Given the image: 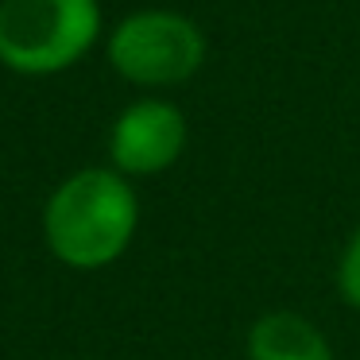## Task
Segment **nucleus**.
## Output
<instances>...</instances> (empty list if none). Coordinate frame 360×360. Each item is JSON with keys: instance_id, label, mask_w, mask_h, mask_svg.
I'll return each instance as SVG.
<instances>
[{"instance_id": "f257e3e1", "label": "nucleus", "mask_w": 360, "mask_h": 360, "mask_svg": "<svg viewBox=\"0 0 360 360\" xmlns=\"http://www.w3.org/2000/svg\"><path fill=\"white\" fill-rule=\"evenodd\" d=\"M140 229L136 186L117 167H86L55 186L43 205V240L58 264L101 271L128 252Z\"/></svg>"}, {"instance_id": "f03ea898", "label": "nucleus", "mask_w": 360, "mask_h": 360, "mask_svg": "<svg viewBox=\"0 0 360 360\" xmlns=\"http://www.w3.org/2000/svg\"><path fill=\"white\" fill-rule=\"evenodd\" d=\"M101 35V0H0V66L51 78L89 55Z\"/></svg>"}, {"instance_id": "7ed1b4c3", "label": "nucleus", "mask_w": 360, "mask_h": 360, "mask_svg": "<svg viewBox=\"0 0 360 360\" xmlns=\"http://www.w3.org/2000/svg\"><path fill=\"white\" fill-rule=\"evenodd\" d=\"M109 63L124 82L167 89L190 82L205 63V35L190 16L171 8H143L124 16L109 35Z\"/></svg>"}, {"instance_id": "20e7f679", "label": "nucleus", "mask_w": 360, "mask_h": 360, "mask_svg": "<svg viewBox=\"0 0 360 360\" xmlns=\"http://www.w3.org/2000/svg\"><path fill=\"white\" fill-rule=\"evenodd\" d=\"M186 148V117L174 101L140 97L132 101L109 132V159L124 179H151L179 163Z\"/></svg>"}, {"instance_id": "39448f33", "label": "nucleus", "mask_w": 360, "mask_h": 360, "mask_svg": "<svg viewBox=\"0 0 360 360\" xmlns=\"http://www.w3.org/2000/svg\"><path fill=\"white\" fill-rule=\"evenodd\" d=\"M248 360H333L329 337L295 310H271L252 321Z\"/></svg>"}, {"instance_id": "423d86ee", "label": "nucleus", "mask_w": 360, "mask_h": 360, "mask_svg": "<svg viewBox=\"0 0 360 360\" xmlns=\"http://www.w3.org/2000/svg\"><path fill=\"white\" fill-rule=\"evenodd\" d=\"M337 290H341V298L352 306V310H360V225H356V233L349 236V244H345V252H341V264H337Z\"/></svg>"}]
</instances>
